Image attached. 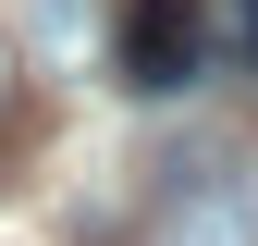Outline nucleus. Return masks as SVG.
I'll return each mask as SVG.
<instances>
[{
    "label": "nucleus",
    "instance_id": "obj_4",
    "mask_svg": "<svg viewBox=\"0 0 258 246\" xmlns=\"http://www.w3.org/2000/svg\"><path fill=\"white\" fill-rule=\"evenodd\" d=\"M0 99H13V49H0Z\"/></svg>",
    "mask_w": 258,
    "mask_h": 246
},
{
    "label": "nucleus",
    "instance_id": "obj_1",
    "mask_svg": "<svg viewBox=\"0 0 258 246\" xmlns=\"http://www.w3.org/2000/svg\"><path fill=\"white\" fill-rule=\"evenodd\" d=\"M111 61H123L136 99H172V86H197V61H209V13L197 0H123Z\"/></svg>",
    "mask_w": 258,
    "mask_h": 246
},
{
    "label": "nucleus",
    "instance_id": "obj_2",
    "mask_svg": "<svg viewBox=\"0 0 258 246\" xmlns=\"http://www.w3.org/2000/svg\"><path fill=\"white\" fill-rule=\"evenodd\" d=\"M172 246H258V209L234 197V184H197V197L172 209Z\"/></svg>",
    "mask_w": 258,
    "mask_h": 246
},
{
    "label": "nucleus",
    "instance_id": "obj_3",
    "mask_svg": "<svg viewBox=\"0 0 258 246\" xmlns=\"http://www.w3.org/2000/svg\"><path fill=\"white\" fill-rule=\"evenodd\" d=\"M234 49H246V74H258V0H234Z\"/></svg>",
    "mask_w": 258,
    "mask_h": 246
}]
</instances>
